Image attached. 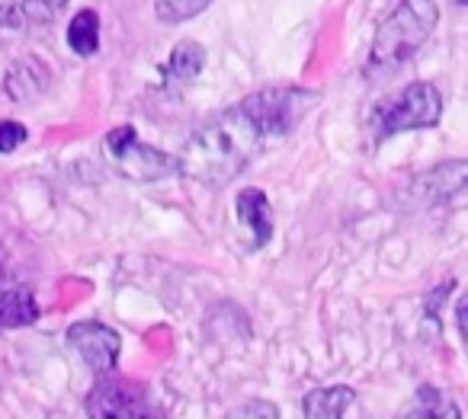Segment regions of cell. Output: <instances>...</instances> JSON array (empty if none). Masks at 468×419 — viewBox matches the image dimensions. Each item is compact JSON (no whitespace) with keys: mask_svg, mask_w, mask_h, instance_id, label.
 <instances>
[{"mask_svg":"<svg viewBox=\"0 0 468 419\" xmlns=\"http://www.w3.org/2000/svg\"><path fill=\"white\" fill-rule=\"evenodd\" d=\"M27 138H29L27 125L14 122V119H4V122H0V154H14Z\"/></svg>","mask_w":468,"mask_h":419,"instance_id":"17","label":"cell"},{"mask_svg":"<svg viewBox=\"0 0 468 419\" xmlns=\"http://www.w3.org/2000/svg\"><path fill=\"white\" fill-rule=\"evenodd\" d=\"M318 100H321L318 93L305 90V87H267V90H257L250 97H244L241 103L261 122V129L267 131L270 144H276L299 129L302 119L314 110Z\"/></svg>","mask_w":468,"mask_h":419,"instance_id":"5","label":"cell"},{"mask_svg":"<svg viewBox=\"0 0 468 419\" xmlns=\"http://www.w3.org/2000/svg\"><path fill=\"white\" fill-rule=\"evenodd\" d=\"M356 400L353 387L346 384H334V387H318V391H308L302 400V410L305 416H318V419H334L340 413H346V406Z\"/></svg>","mask_w":468,"mask_h":419,"instance_id":"12","label":"cell"},{"mask_svg":"<svg viewBox=\"0 0 468 419\" xmlns=\"http://www.w3.org/2000/svg\"><path fill=\"white\" fill-rule=\"evenodd\" d=\"M103 157L122 180L132 183H161L176 173V157L144 144L132 125H116L106 131Z\"/></svg>","mask_w":468,"mask_h":419,"instance_id":"3","label":"cell"},{"mask_svg":"<svg viewBox=\"0 0 468 419\" xmlns=\"http://www.w3.org/2000/svg\"><path fill=\"white\" fill-rule=\"evenodd\" d=\"M84 406L90 416H154L157 413L154 400L142 381L119 378L112 372L97 374Z\"/></svg>","mask_w":468,"mask_h":419,"instance_id":"6","label":"cell"},{"mask_svg":"<svg viewBox=\"0 0 468 419\" xmlns=\"http://www.w3.org/2000/svg\"><path fill=\"white\" fill-rule=\"evenodd\" d=\"M206 68V48L193 39H183L174 46L167 65H164V87H174V90H186L196 84V78Z\"/></svg>","mask_w":468,"mask_h":419,"instance_id":"10","label":"cell"},{"mask_svg":"<svg viewBox=\"0 0 468 419\" xmlns=\"http://www.w3.org/2000/svg\"><path fill=\"white\" fill-rule=\"evenodd\" d=\"M68 46L80 58H90L100 52V16L97 10H80L74 14L71 26H68Z\"/></svg>","mask_w":468,"mask_h":419,"instance_id":"13","label":"cell"},{"mask_svg":"<svg viewBox=\"0 0 468 419\" xmlns=\"http://www.w3.org/2000/svg\"><path fill=\"white\" fill-rule=\"evenodd\" d=\"M212 0H154V14L161 23L176 26V23H186L193 16H199Z\"/></svg>","mask_w":468,"mask_h":419,"instance_id":"15","label":"cell"},{"mask_svg":"<svg viewBox=\"0 0 468 419\" xmlns=\"http://www.w3.org/2000/svg\"><path fill=\"white\" fill-rule=\"evenodd\" d=\"M39 320V304L29 288H4L0 291V330L29 327Z\"/></svg>","mask_w":468,"mask_h":419,"instance_id":"11","label":"cell"},{"mask_svg":"<svg viewBox=\"0 0 468 419\" xmlns=\"http://www.w3.org/2000/svg\"><path fill=\"white\" fill-rule=\"evenodd\" d=\"M65 7H68V0H20V4L7 14V23L10 26H16V23L42 26V23H52Z\"/></svg>","mask_w":468,"mask_h":419,"instance_id":"14","label":"cell"},{"mask_svg":"<svg viewBox=\"0 0 468 419\" xmlns=\"http://www.w3.org/2000/svg\"><path fill=\"white\" fill-rule=\"evenodd\" d=\"M68 342H71V349L84 359V365L90 368L93 374L112 372L116 361H119V352H122V340H119V333L100 320L71 323V330H68Z\"/></svg>","mask_w":468,"mask_h":419,"instance_id":"7","label":"cell"},{"mask_svg":"<svg viewBox=\"0 0 468 419\" xmlns=\"http://www.w3.org/2000/svg\"><path fill=\"white\" fill-rule=\"evenodd\" d=\"M410 413H414V416H442V413L452 416V419L462 416V410L452 403V400H446L436 387H427V384L414 393V406H410Z\"/></svg>","mask_w":468,"mask_h":419,"instance_id":"16","label":"cell"},{"mask_svg":"<svg viewBox=\"0 0 468 419\" xmlns=\"http://www.w3.org/2000/svg\"><path fill=\"white\" fill-rule=\"evenodd\" d=\"M442 119V93L430 80H417L408 84L398 97L382 103L372 116V129L378 138L401 135V131L414 129H433Z\"/></svg>","mask_w":468,"mask_h":419,"instance_id":"4","label":"cell"},{"mask_svg":"<svg viewBox=\"0 0 468 419\" xmlns=\"http://www.w3.org/2000/svg\"><path fill=\"white\" fill-rule=\"evenodd\" d=\"M48 84H52V71L36 55L16 58L7 68V74H4V90H7V97L14 103H33V100H39L48 90Z\"/></svg>","mask_w":468,"mask_h":419,"instance_id":"9","label":"cell"},{"mask_svg":"<svg viewBox=\"0 0 468 419\" xmlns=\"http://www.w3.org/2000/svg\"><path fill=\"white\" fill-rule=\"evenodd\" d=\"M238 413H241V416H248V413H267V416H276V406L273 403H263V400H254V403L238 406Z\"/></svg>","mask_w":468,"mask_h":419,"instance_id":"18","label":"cell"},{"mask_svg":"<svg viewBox=\"0 0 468 419\" xmlns=\"http://www.w3.org/2000/svg\"><path fill=\"white\" fill-rule=\"evenodd\" d=\"M440 20L436 0H401L376 29L369 48V74H388L408 65L423 46Z\"/></svg>","mask_w":468,"mask_h":419,"instance_id":"2","label":"cell"},{"mask_svg":"<svg viewBox=\"0 0 468 419\" xmlns=\"http://www.w3.org/2000/svg\"><path fill=\"white\" fill-rule=\"evenodd\" d=\"M234 215L241 225V237L248 250H261L273 237V212H270V199L263 189H241L234 199Z\"/></svg>","mask_w":468,"mask_h":419,"instance_id":"8","label":"cell"},{"mask_svg":"<svg viewBox=\"0 0 468 419\" xmlns=\"http://www.w3.org/2000/svg\"><path fill=\"white\" fill-rule=\"evenodd\" d=\"M267 148L270 138L261 129V122L250 116L244 103H234L206 119L186 138L180 157H176V170L206 189H225Z\"/></svg>","mask_w":468,"mask_h":419,"instance_id":"1","label":"cell"}]
</instances>
